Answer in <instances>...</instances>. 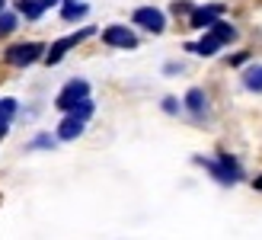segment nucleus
<instances>
[{"label":"nucleus","instance_id":"1","mask_svg":"<svg viewBox=\"0 0 262 240\" xmlns=\"http://www.w3.org/2000/svg\"><path fill=\"white\" fill-rule=\"evenodd\" d=\"M90 115H93V103L86 99L83 106H77V109H71L68 115H64V122H61V128H58V138H61V141H74V138L86 128Z\"/></svg>","mask_w":262,"mask_h":240},{"label":"nucleus","instance_id":"2","mask_svg":"<svg viewBox=\"0 0 262 240\" xmlns=\"http://www.w3.org/2000/svg\"><path fill=\"white\" fill-rule=\"evenodd\" d=\"M199 164H202L205 170H211V173H214V179H217V183H224V186L237 183V179L243 176L240 167H237V160H233L227 151H221V154H217V160H205V157H199Z\"/></svg>","mask_w":262,"mask_h":240},{"label":"nucleus","instance_id":"3","mask_svg":"<svg viewBox=\"0 0 262 240\" xmlns=\"http://www.w3.org/2000/svg\"><path fill=\"white\" fill-rule=\"evenodd\" d=\"M86 99H90V84L74 77V80H68V84L61 87L55 106H58V109H64V112H71V109H77V106H83Z\"/></svg>","mask_w":262,"mask_h":240},{"label":"nucleus","instance_id":"4","mask_svg":"<svg viewBox=\"0 0 262 240\" xmlns=\"http://www.w3.org/2000/svg\"><path fill=\"white\" fill-rule=\"evenodd\" d=\"M48 51L42 42H23V45H13L7 48V64H13V68H26V64H35L38 58H45Z\"/></svg>","mask_w":262,"mask_h":240},{"label":"nucleus","instance_id":"5","mask_svg":"<svg viewBox=\"0 0 262 240\" xmlns=\"http://www.w3.org/2000/svg\"><path fill=\"white\" fill-rule=\"evenodd\" d=\"M93 32H96L93 26H86V29H80V32H71V35H64V38H58V42H55V45L48 48V55H45V61H48V64H58V61H61L64 55H68L71 48H77V45H80V42H86V38L93 35Z\"/></svg>","mask_w":262,"mask_h":240},{"label":"nucleus","instance_id":"6","mask_svg":"<svg viewBox=\"0 0 262 240\" xmlns=\"http://www.w3.org/2000/svg\"><path fill=\"white\" fill-rule=\"evenodd\" d=\"M131 19H135L141 29H147V32H163L166 29V19H163V13L157 7H138Z\"/></svg>","mask_w":262,"mask_h":240},{"label":"nucleus","instance_id":"7","mask_svg":"<svg viewBox=\"0 0 262 240\" xmlns=\"http://www.w3.org/2000/svg\"><path fill=\"white\" fill-rule=\"evenodd\" d=\"M102 42L106 45H115V48H138V35L128 29V26H109L106 32H102Z\"/></svg>","mask_w":262,"mask_h":240},{"label":"nucleus","instance_id":"8","mask_svg":"<svg viewBox=\"0 0 262 240\" xmlns=\"http://www.w3.org/2000/svg\"><path fill=\"white\" fill-rule=\"evenodd\" d=\"M221 13H224V7H221V4L199 7V10L189 16V26H195V29H214V26L221 23Z\"/></svg>","mask_w":262,"mask_h":240},{"label":"nucleus","instance_id":"9","mask_svg":"<svg viewBox=\"0 0 262 240\" xmlns=\"http://www.w3.org/2000/svg\"><path fill=\"white\" fill-rule=\"evenodd\" d=\"M58 0H19V13H26L29 19H38L45 10H51Z\"/></svg>","mask_w":262,"mask_h":240},{"label":"nucleus","instance_id":"10","mask_svg":"<svg viewBox=\"0 0 262 240\" xmlns=\"http://www.w3.org/2000/svg\"><path fill=\"white\" fill-rule=\"evenodd\" d=\"M221 45H224V42H221L214 32H208L202 42H195V45H189V48L195 51V55H217V48H221Z\"/></svg>","mask_w":262,"mask_h":240},{"label":"nucleus","instance_id":"11","mask_svg":"<svg viewBox=\"0 0 262 240\" xmlns=\"http://www.w3.org/2000/svg\"><path fill=\"white\" fill-rule=\"evenodd\" d=\"M13 112H16V99H0V138H4L7 131H10Z\"/></svg>","mask_w":262,"mask_h":240},{"label":"nucleus","instance_id":"12","mask_svg":"<svg viewBox=\"0 0 262 240\" xmlns=\"http://www.w3.org/2000/svg\"><path fill=\"white\" fill-rule=\"evenodd\" d=\"M186 106H189V112H192L195 118H202V115H205V93H202V90H189V93H186Z\"/></svg>","mask_w":262,"mask_h":240},{"label":"nucleus","instance_id":"13","mask_svg":"<svg viewBox=\"0 0 262 240\" xmlns=\"http://www.w3.org/2000/svg\"><path fill=\"white\" fill-rule=\"evenodd\" d=\"M243 84H246V90L262 93V64H256V68H250L243 74Z\"/></svg>","mask_w":262,"mask_h":240},{"label":"nucleus","instance_id":"14","mask_svg":"<svg viewBox=\"0 0 262 240\" xmlns=\"http://www.w3.org/2000/svg\"><path fill=\"white\" fill-rule=\"evenodd\" d=\"M211 32L221 38V42H233V38H237V29H233L230 23H224V19H221V23L214 26V29H211Z\"/></svg>","mask_w":262,"mask_h":240},{"label":"nucleus","instance_id":"15","mask_svg":"<svg viewBox=\"0 0 262 240\" xmlns=\"http://www.w3.org/2000/svg\"><path fill=\"white\" fill-rule=\"evenodd\" d=\"M61 16L68 19V23L83 19V16H86V7H83V4H71V7H64V10H61Z\"/></svg>","mask_w":262,"mask_h":240},{"label":"nucleus","instance_id":"16","mask_svg":"<svg viewBox=\"0 0 262 240\" xmlns=\"http://www.w3.org/2000/svg\"><path fill=\"white\" fill-rule=\"evenodd\" d=\"M16 29V16L13 13H0V35H10Z\"/></svg>","mask_w":262,"mask_h":240},{"label":"nucleus","instance_id":"17","mask_svg":"<svg viewBox=\"0 0 262 240\" xmlns=\"http://www.w3.org/2000/svg\"><path fill=\"white\" fill-rule=\"evenodd\" d=\"M32 148H55V138H51V135H38L32 141Z\"/></svg>","mask_w":262,"mask_h":240},{"label":"nucleus","instance_id":"18","mask_svg":"<svg viewBox=\"0 0 262 240\" xmlns=\"http://www.w3.org/2000/svg\"><path fill=\"white\" fill-rule=\"evenodd\" d=\"M173 13L179 16V13H195V10H192V4H189V0H176V4H173Z\"/></svg>","mask_w":262,"mask_h":240},{"label":"nucleus","instance_id":"19","mask_svg":"<svg viewBox=\"0 0 262 240\" xmlns=\"http://www.w3.org/2000/svg\"><path fill=\"white\" fill-rule=\"evenodd\" d=\"M163 109H166V112H176L179 106H176V99H173V96H166V103H163Z\"/></svg>","mask_w":262,"mask_h":240},{"label":"nucleus","instance_id":"20","mask_svg":"<svg viewBox=\"0 0 262 240\" xmlns=\"http://www.w3.org/2000/svg\"><path fill=\"white\" fill-rule=\"evenodd\" d=\"M256 189H262V176H259V179H256Z\"/></svg>","mask_w":262,"mask_h":240},{"label":"nucleus","instance_id":"21","mask_svg":"<svg viewBox=\"0 0 262 240\" xmlns=\"http://www.w3.org/2000/svg\"><path fill=\"white\" fill-rule=\"evenodd\" d=\"M71 4H80V0H68V7H71Z\"/></svg>","mask_w":262,"mask_h":240},{"label":"nucleus","instance_id":"22","mask_svg":"<svg viewBox=\"0 0 262 240\" xmlns=\"http://www.w3.org/2000/svg\"><path fill=\"white\" fill-rule=\"evenodd\" d=\"M0 10H4V0H0Z\"/></svg>","mask_w":262,"mask_h":240}]
</instances>
